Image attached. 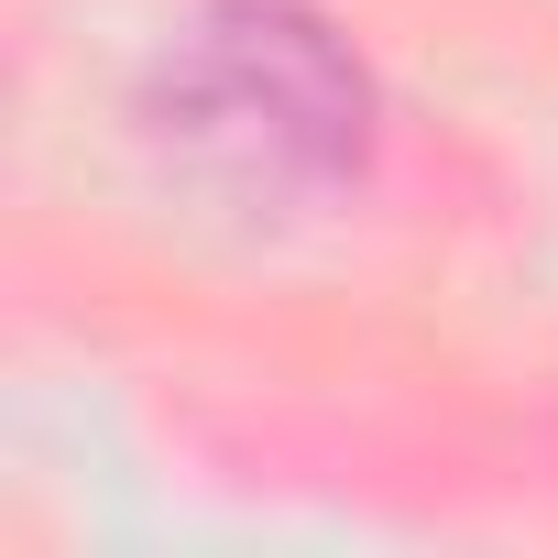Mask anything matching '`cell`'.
I'll return each mask as SVG.
<instances>
[{"instance_id":"6da1fadb","label":"cell","mask_w":558,"mask_h":558,"mask_svg":"<svg viewBox=\"0 0 558 558\" xmlns=\"http://www.w3.org/2000/svg\"><path fill=\"white\" fill-rule=\"evenodd\" d=\"M132 110L186 175L263 197V208L362 186L373 132H384L373 66L307 0H208V12H186L154 45Z\"/></svg>"}]
</instances>
